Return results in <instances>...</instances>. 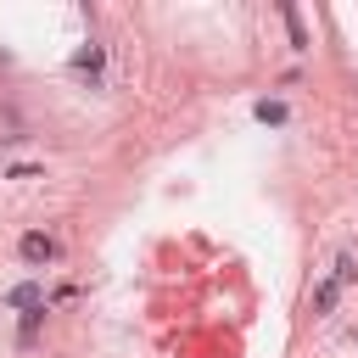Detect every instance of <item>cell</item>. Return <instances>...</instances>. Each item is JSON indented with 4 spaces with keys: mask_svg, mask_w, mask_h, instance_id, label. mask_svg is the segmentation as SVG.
Masks as SVG:
<instances>
[{
    "mask_svg": "<svg viewBox=\"0 0 358 358\" xmlns=\"http://www.w3.org/2000/svg\"><path fill=\"white\" fill-rule=\"evenodd\" d=\"M352 280H358V257H352V252H341V257L330 263V274H324V280L313 285V313H330V308L341 302V291H347Z\"/></svg>",
    "mask_w": 358,
    "mask_h": 358,
    "instance_id": "obj_1",
    "label": "cell"
},
{
    "mask_svg": "<svg viewBox=\"0 0 358 358\" xmlns=\"http://www.w3.org/2000/svg\"><path fill=\"white\" fill-rule=\"evenodd\" d=\"M17 252H22L28 263H50V257H56V241H50V235H39V229H28V235L17 241Z\"/></svg>",
    "mask_w": 358,
    "mask_h": 358,
    "instance_id": "obj_2",
    "label": "cell"
},
{
    "mask_svg": "<svg viewBox=\"0 0 358 358\" xmlns=\"http://www.w3.org/2000/svg\"><path fill=\"white\" fill-rule=\"evenodd\" d=\"M6 302H11V308H22V313H28V308H45V291H39V285H34V280H22V285H11V291H6Z\"/></svg>",
    "mask_w": 358,
    "mask_h": 358,
    "instance_id": "obj_3",
    "label": "cell"
},
{
    "mask_svg": "<svg viewBox=\"0 0 358 358\" xmlns=\"http://www.w3.org/2000/svg\"><path fill=\"white\" fill-rule=\"evenodd\" d=\"M280 17H285V28H291V45H296V50H308V34H302V17H296V6H285Z\"/></svg>",
    "mask_w": 358,
    "mask_h": 358,
    "instance_id": "obj_4",
    "label": "cell"
},
{
    "mask_svg": "<svg viewBox=\"0 0 358 358\" xmlns=\"http://www.w3.org/2000/svg\"><path fill=\"white\" fill-rule=\"evenodd\" d=\"M257 123H285V101H257Z\"/></svg>",
    "mask_w": 358,
    "mask_h": 358,
    "instance_id": "obj_5",
    "label": "cell"
},
{
    "mask_svg": "<svg viewBox=\"0 0 358 358\" xmlns=\"http://www.w3.org/2000/svg\"><path fill=\"white\" fill-rule=\"evenodd\" d=\"M39 319H45V308H28V313H22V330H17V336H22V341H34V330H39Z\"/></svg>",
    "mask_w": 358,
    "mask_h": 358,
    "instance_id": "obj_6",
    "label": "cell"
}]
</instances>
